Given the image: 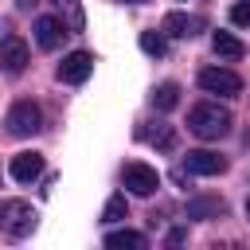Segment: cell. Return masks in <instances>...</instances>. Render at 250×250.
Listing matches in <instances>:
<instances>
[{
	"label": "cell",
	"mask_w": 250,
	"mask_h": 250,
	"mask_svg": "<svg viewBox=\"0 0 250 250\" xmlns=\"http://www.w3.org/2000/svg\"><path fill=\"white\" fill-rule=\"evenodd\" d=\"M188 129L195 137H203V141H219V137L230 133V113L223 105H215V102H203V105H195L188 113Z\"/></svg>",
	"instance_id": "6da1fadb"
},
{
	"label": "cell",
	"mask_w": 250,
	"mask_h": 250,
	"mask_svg": "<svg viewBox=\"0 0 250 250\" xmlns=\"http://www.w3.org/2000/svg\"><path fill=\"white\" fill-rule=\"evenodd\" d=\"M35 207L31 203H23V199H4L0 203V230L8 234V238H27L31 230H35Z\"/></svg>",
	"instance_id": "7a4b0ae2"
},
{
	"label": "cell",
	"mask_w": 250,
	"mask_h": 250,
	"mask_svg": "<svg viewBox=\"0 0 250 250\" xmlns=\"http://www.w3.org/2000/svg\"><path fill=\"white\" fill-rule=\"evenodd\" d=\"M199 90L219 94V98H234V94H242V78L227 66H203L199 70Z\"/></svg>",
	"instance_id": "3957f363"
},
{
	"label": "cell",
	"mask_w": 250,
	"mask_h": 250,
	"mask_svg": "<svg viewBox=\"0 0 250 250\" xmlns=\"http://www.w3.org/2000/svg\"><path fill=\"white\" fill-rule=\"evenodd\" d=\"M39 121H43V113H39V105L27 102V98L8 109V133H12V137H31V133H39Z\"/></svg>",
	"instance_id": "277c9868"
},
{
	"label": "cell",
	"mask_w": 250,
	"mask_h": 250,
	"mask_svg": "<svg viewBox=\"0 0 250 250\" xmlns=\"http://www.w3.org/2000/svg\"><path fill=\"white\" fill-rule=\"evenodd\" d=\"M121 184H125L133 195H152V191L160 188V176H156V168H148V164H141V160H129V164L121 168Z\"/></svg>",
	"instance_id": "5b68a950"
},
{
	"label": "cell",
	"mask_w": 250,
	"mask_h": 250,
	"mask_svg": "<svg viewBox=\"0 0 250 250\" xmlns=\"http://www.w3.org/2000/svg\"><path fill=\"white\" fill-rule=\"evenodd\" d=\"M90 70H94V55H90V51H70V55L59 62V78H62V82H70V86L86 82V78H90Z\"/></svg>",
	"instance_id": "8992f818"
},
{
	"label": "cell",
	"mask_w": 250,
	"mask_h": 250,
	"mask_svg": "<svg viewBox=\"0 0 250 250\" xmlns=\"http://www.w3.org/2000/svg\"><path fill=\"white\" fill-rule=\"evenodd\" d=\"M184 168L195 172V176H219V172H227V160L219 152H211V148H191L184 156Z\"/></svg>",
	"instance_id": "52a82bcc"
},
{
	"label": "cell",
	"mask_w": 250,
	"mask_h": 250,
	"mask_svg": "<svg viewBox=\"0 0 250 250\" xmlns=\"http://www.w3.org/2000/svg\"><path fill=\"white\" fill-rule=\"evenodd\" d=\"M0 66L8 74H23V66H27V43L20 35H4L0 39Z\"/></svg>",
	"instance_id": "ba28073f"
},
{
	"label": "cell",
	"mask_w": 250,
	"mask_h": 250,
	"mask_svg": "<svg viewBox=\"0 0 250 250\" xmlns=\"http://www.w3.org/2000/svg\"><path fill=\"white\" fill-rule=\"evenodd\" d=\"M160 31H164V35H172V39H191L195 31H203V16L168 12V16H164V23H160Z\"/></svg>",
	"instance_id": "9c48e42d"
},
{
	"label": "cell",
	"mask_w": 250,
	"mask_h": 250,
	"mask_svg": "<svg viewBox=\"0 0 250 250\" xmlns=\"http://www.w3.org/2000/svg\"><path fill=\"white\" fill-rule=\"evenodd\" d=\"M62 35H66V23H62L59 16H39V20H35V43H39L43 51H55V47L62 43Z\"/></svg>",
	"instance_id": "30bf717a"
},
{
	"label": "cell",
	"mask_w": 250,
	"mask_h": 250,
	"mask_svg": "<svg viewBox=\"0 0 250 250\" xmlns=\"http://www.w3.org/2000/svg\"><path fill=\"white\" fill-rule=\"evenodd\" d=\"M39 172H43V156H39V152H20V156H12V180L31 184Z\"/></svg>",
	"instance_id": "8fae6325"
},
{
	"label": "cell",
	"mask_w": 250,
	"mask_h": 250,
	"mask_svg": "<svg viewBox=\"0 0 250 250\" xmlns=\"http://www.w3.org/2000/svg\"><path fill=\"white\" fill-rule=\"evenodd\" d=\"M105 246H109V250H145L148 238H145L141 230H109V234H105Z\"/></svg>",
	"instance_id": "7c38bea8"
},
{
	"label": "cell",
	"mask_w": 250,
	"mask_h": 250,
	"mask_svg": "<svg viewBox=\"0 0 250 250\" xmlns=\"http://www.w3.org/2000/svg\"><path fill=\"white\" fill-rule=\"evenodd\" d=\"M211 47H215V55H219V59H227V62L242 59V51H246L230 31H215V35H211Z\"/></svg>",
	"instance_id": "4fadbf2b"
},
{
	"label": "cell",
	"mask_w": 250,
	"mask_h": 250,
	"mask_svg": "<svg viewBox=\"0 0 250 250\" xmlns=\"http://www.w3.org/2000/svg\"><path fill=\"white\" fill-rule=\"evenodd\" d=\"M137 137H141V141H148L152 148H164V152L176 145V133H172V125H164V121H160L156 129H137Z\"/></svg>",
	"instance_id": "5bb4252c"
},
{
	"label": "cell",
	"mask_w": 250,
	"mask_h": 250,
	"mask_svg": "<svg viewBox=\"0 0 250 250\" xmlns=\"http://www.w3.org/2000/svg\"><path fill=\"white\" fill-rule=\"evenodd\" d=\"M51 4L66 16V20H62V23H66V31H82V27H86V16H82L78 0H51Z\"/></svg>",
	"instance_id": "9a60e30c"
},
{
	"label": "cell",
	"mask_w": 250,
	"mask_h": 250,
	"mask_svg": "<svg viewBox=\"0 0 250 250\" xmlns=\"http://www.w3.org/2000/svg\"><path fill=\"white\" fill-rule=\"evenodd\" d=\"M223 215V199H191L188 203V219H219Z\"/></svg>",
	"instance_id": "2e32d148"
},
{
	"label": "cell",
	"mask_w": 250,
	"mask_h": 250,
	"mask_svg": "<svg viewBox=\"0 0 250 250\" xmlns=\"http://www.w3.org/2000/svg\"><path fill=\"white\" fill-rule=\"evenodd\" d=\"M141 51H145V55H152V59H164V51H168L164 31H141Z\"/></svg>",
	"instance_id": "e0dca14e"
},
{
	"label": "cell",
	"mask_w": 250,
	"mask_h": 250,
	"mask_svg": "<svg viewBox=\"0 0 250 250\" xmlns=\"http://www.w3.org/2000/svg\"><path fill=\"white\" fill-rule=\"evenodd\" d=\"M176 102H180V86H176V82L156 86V94H152V105H156V109H176Z\"/></svg>",
	"instance_id": "ac0fdd59"
},
{
	"label": "cell",
	"mask_w": 250,
	"mask_h": 250,
	"mask_svg": "<svg viewBox=\"0 0 250 250\" xmlns=\"http://www.w3.org/2000/svg\"><path fill=\"white\" fill-rule=\"evenodd\" d=\"M102 219H105V223H117V219H125V195H121V191L105 199V211H102Z\"/></svg>",
	"instance_id": "d6986e66"
},
{
	"label": "cell",
	"mask_w": 250,
	"mask_h": 250,
	"mask_svg": "<svg viewBox=\"0 0 250 250\" xmlns=\"http://www.w3.org/2000/svg\"><path fill=\"white\" fill-rule=\"evenodd\" d=\"M230 20H234L238 27H250V4H246V0L234 4V8H230Z\"/></svg>",
	"instance_id": "ffe728a7"
},
{
	"label": "cell",
	"mask_w": 250,
	"mask_h": 250,
	"mask_svg": "<svg viewBox=\"0 0 250 250\" xmlns=\"http://www.w3.org/2000/svg\"><path fill=\"white\" fill-rule=\"evenodd\" d=\"M125 4H145V0H125Z\"/></svg>",
	"instance_id": "44dd1931"
},
{
	"label": "cell",
	"mask_w": 250,
	"mask_h": 250,
	"mask_svg": "<svg viewBox=\"0 0 250 250\" xmlns=\"http://www.w3.org/2000/svg\"><path fill=\"white\" fill-rule=\"evenodd\" d=\"M246 219H250V199H246Z\"/></svg>",
	"instance_id": "7402d4cb"
}]
</instances>
